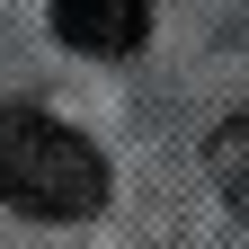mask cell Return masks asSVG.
Wrapping results in <instances>:
<instances>
[{
	"instance_id": "6da1fadb",
	"label": "cell",
	"mask_w": 249,
	"mask_h": 249,
	"mask_svg": "<svg viewBox=\"0 0 249 249\" xmlns=\"http://www.w3.org/2000/svg\"><path fill=\"white\" fill-rule=\"evenodd\" d=\"M0 205L36 223H80L107 205V151L45 107H0Z\"/></svg>"
},
{
	"instance_id": "7a4b0ae2",
	"label": "cell",
	"mask_w": 249,
	"mask_h": 249,
	"mask_svg": "<svg viewBox=\"0 0 249 249\" xmlns=\"http://www.w3.org/2000/svg\"><path fill=\"white\" fill-rule=\"evenodd\" d=\"M45 18L71 53H98V62L134 53L151 36V0H45Z\"/></svg>"
},
{
	"instance_id": "3957f363",
	"label": "cell",
	"mask_w": 249,
	"mask_h": 249,
	"mask_svg": "<svg viewBox=\"0 0 249 249\" xmlns=\"http://www.w3.org/2000/svg\"><path fill=\"white\" fill-rule=\"evenodd\" d=\"M205 169H213V187H223L231 205H249V116H223V124H213Z\"/></svg>"
}]
</instances>
